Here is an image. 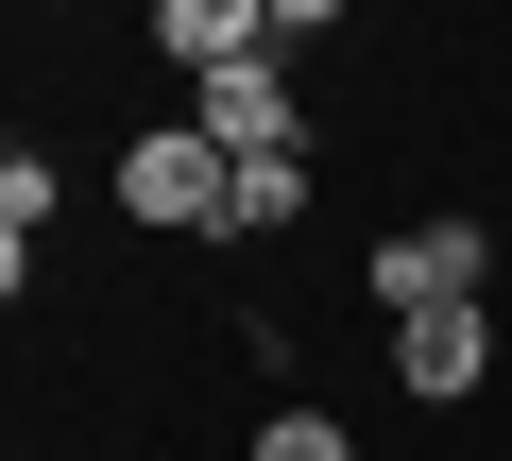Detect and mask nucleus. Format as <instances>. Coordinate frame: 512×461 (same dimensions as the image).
Here are the masks:
<instances>
[{
	"instance_id": "f257e3e1",
	"label": "nucleus",
	"mask_w": 512,
	"mask_h": 461,
	"mask_svg": "<svg viewBox=\"0 0 512 461\" xmlns=\"http://www.w3.org/2000/svg\"><path fill=\"white\" fill-rule=\"evenodd\" d=\"M103 188H120V222H154V240H188V222L222 240V137H205V120H154Z\"/></svg>"
},
{
	"instance_id": "f03ea898",
	"label": "nucleus",
	"mask_w": 512,
	"mask_h": 461,
	"mask_svg": "<svg viewBox=\"0 0 512 461\" xmlns=\"http://www.w3.org/2000/svg\"><path fill=\"white\" fill-rule=\"evenodd\" d=\"M478 291H495V240H478V222H393V240H376V308H393V325L478 308Z\"/></svg>"
},
{
	"instance_id": "7ed1b4c3",
	"label": "nucleus",
	"mask_w": 512,
	"mask_h": 461,
	"mask_svg": "<svg viewBox=\"0 0 512 461\" xmlns=\"http://www.w3.org/2000/svg\"><path fill=\"white\" fill-rule=\"evenodd\" d=\"M478 376H495V325H478V308H427V325H393V393H410V410H461Z\"/></svg>"
},
{
	"instance_id": "20e7f679",
	"label": "nucleus",
	"mask_w": 512,
	"mask_h": 461,
	"mask_svg": "<svg viewBox=\"0 0 512 461\" xmlns=\"http://www.w3.org/2000/svg\"><path fill=\"white\" fill-rule=\"evenodd\" d=\"M154 52L205 86V69H256L274 52V0H154Z\"/></svg>"
},
{
	"instance_id": "39448f33",
	"label": "nucleus",
	"mask_w": 512,
	"mask_h": 461,
	"mask_svg": "<svg viewBox=\"0 0 512 461\" xmlns=\"http://www.w3.org/2000/svg\"><path fill=\"white\" fill-rule=\"evenodd\" d=\"M205 137H222V154H291V137H308L291 69H274V52H256V69H205Z\"/></svg>"
},
{
	"instance_id": "423d86ee",
	"label": "nucleus",
	"mask_w": 512,
	"mask_h": 461,
	"mask_svg": "<svg viewBox=\"0 0 512 461\" xmlns=\"http://www.w3.org/2000/svg\"><path fill=\"white\" fill-rule=\"evenodd\" d=\"M274 222H308V137L291 154H222V240H274Z\"/></svg>"
},
{
	"instance_id": "0eeeda50",
	"label": "nucleus",
	"mask_w": 512,
	"mask_h": 461,
	"mask_svg": "<svg viewBox=\"0 0 512 461\" xmlns=\"http://www.w3.org/2000/svg\"><path fill=\"white\" fill-rule=\"evenodd\" d=\"M256 461H359V427L308 410V393H274V410H256Z\"/></svg>"
},
{
	"instance_id": "6e6552de",
	"label": "nucleus",
	"mask_w": 512,
	"mask_h": 461,
	"mask_svg": "<svg viewBox=\"0 0 512 461\" xmlns=\"http://www.w3.org/2000/svg\"><path fill=\"white\" fill-rule=\"evenodd\" d=\"M52 205H69V171H52V154H18V137H0V222H18V240H52Z\"/></svg>"
},
{
	"instance_id": "1a4fd4ad",
	"label": "nucleus",
	"mask_w": 512,
	"mask_h": 461,
	"mask_svg": "<svg viewBox=\"0 0 512 461\" xmlns=\"http://www.w3.org/2000/svg\"><path fill=\"white\" fill-rule=\"evenodd\" d=\"M18 291H35V240H18V222H0V308H18Z\"/></svg>"
}]
</instances>
